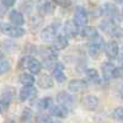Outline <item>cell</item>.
I'll use <instances>...</instances> for the list:
<instances>
[{"label":"cell","mask_w":123,"mask_h":123,"mask_svg":"<svg viewBox=\"0 0 123 123\" xmlns=\"http://www.w3.org/2000/svg\"><path fill=\"white\" fill-rule=\"evenodd\" d=\"M118 57H119V63H121V67L123 68V48H122V50H119Z\"/></svg>","instance_id":"cell-34"},{"label":"cell","mask_w":123,"mask_h":123,"mask_svg":"<svg viewBox=\"0 0 123 123\" xmlns=\"http://www.w3.org/2000/svg\"><path fill=\"white\" fill-rule=\"evenodd\" d=\"M10 69H11V65H10V62L3 55L0 57V74H6L10 71Z\"/></svg>","instance_id":"cell-23"},{"label":"cell","mask_w":123,"mask_h":123,"mask_svg":"<svg viewBox=\"0 0 123 123\" xmlns=\"http://www.w3.org/2000/svg\"><path fill=\"white\" fill-rule=\"evenodd\" d=\"M37 95V90L33 87V86H24L21 89V91H20V100H21L22 102L32 98Z\"/></svg>","instance_id":"cell-10"},{"label":"cell","mask_w":123,"mask_h":123,"mask_svg":"<svg viewBox=\"0 0 123 123\" xmlns=\"http://www.w3.org/2000/svg\"><path fill=\"white\" fill-rule=\"evenodd\" d=\"M69 44V41H68V37L64 36V35H59L52 43V48L54 50H63L68 47Z\"/></svg>","instance_id":"cell-11"},{"label":"cell","mask_w":123,"mask_h":123,"mask_svg":"<svg viewBox=\"0 0 123 123\" xmlns=\"http://www.w3.org/2000/svg\"><path fill=\"white\" fill-rule=\"evenodd\" d=\"M116 3H123V0H115Z\"/></svg>","instance_id":"cell-35"},{"label":"cell","mask_w":123,"mask_h":123,"mask_svg":"<svg viewBox=\"0 0 123 123\" xmlns=\"http://www.w3.org/2000/svg\"><path fill=\"white\" fill-rule=\"evenodd\" d=\"M102 11L105 12V15H107L110 17V20L112 22H118L119 21V14H118V9L112 5L110 3H106L104 6H102Z\"/></svg>","instance_id":"cell-4"},{"label":"cell","mask_w":123,"mask_h":123,"mask_svg":"<svg viewBox=\"0 0 123 123\" xmlns=\"http://www.w3.org/2000/svg\"><path fill=\"white\" fill-rule=\"evenodd\" d=\"M57 102H58V105H63L65 107H70V106H73V104H74V98H73V96H71L69 92L62 91V92H59V94L57 95Z\"/></svg>","instance_id":"cell-7"},{"label":"cell","mask_w":123,"mask_h":123,"mask_svg":"<svg viewBox=\"0 0 123 123\" xmlns=\"http://www.w3.org/2000/svg\"><path fill=\"white\" fill-rule=\"evenodd\" d=\"M6 123H14V122H12V121H10V119H9V121H7Z\"/></svg>","instance_id":"cell-37"},{"label":"cell","mask_w":123,"mask_h":123,"mask_svg":"<svg viewBox=\"0 0 123 123\" xmlns=\"http://www.w3.org/2000/svg\"><path fill=\"white\" fill-rule=\"evenodd\" d=\"M123 75V68L121 67V68H116V70H115V74H113V78H119V76H122Z\"/></svg>","instance_id":"cell-30"},{"label":"cell","mask_w":123,"mask_h":123,"mask_svg":"<svg viewBox=\"0 0 123 123\" xmlns=\"http://www.w3.org/2000/svg\"><path fill=\"white\" fill-rule=\"evenodd\" d=\"M64 32L69 37H75L79 33V26L76 25L75 21L68 20V21H65V24H64Z\"/></svg>","instance_id":"cell-13"},{"label":"cell","mask_w":123,"mask_h":123,"mask_svg":"<svg viewBox=\"0 0 123 123\" xmlns=\"http://www.w3.org/2000/svg\"><path fill=\"white\" fill-rule=\"evenodd\" d=\"M105 52H106V55L108 58H116L118 54H119V47H118V43L116 41H110V42L106 43L105 46Z\"/></svg>","instance_id":"cell-8"},{"label":"cell","mask_w":123,"mask_h":123,"mask_svg":"<svg viewBox=\"0 0 123 123\" xmlns=\"http://www.w3.org/2000/svg\"><path fill=\"white\" fill-rule=\"evenodd\" d=\"M54 3L58 5H62V6H68L70 1L69 0H54Z\"/></svg>","instance_id":"cell-31"},{"label":"cell","mask_w":123,"mask_h":123,"mask_svg":"<svg viewBox=\"0 0 123 123\" xmlns=\"http://www.w3.org/2000/svg\"><path fill=\"white\" fill-rule=\"evenodd\" d=\"M74 21L76 22L78 26H83L85 27L87 21H89V17H87V12L86 10L83 6H78L75 9V17H74Z\"/></svg>","instance_id":"cell-5"},{"label":"cell","mask_w":123,"mask_h":123,"mask_svg":"<svg viewBox=\"0 0 123 123\" xmlns=\"http://www.w3.org/2000/svg\"><path fill=\"white\" fill-rule=\"evenodd\" d=\"M36 122L37 123H49L50 119H49V116L46 113H38L36 116Z\"/></svg>","instance_id":"cell-28"},{"label":"cell","mask_w":123,"mask_h":123,"mask_svg":"<svg viewBox=\"0 0 123 123\" xmlns=\"http://www.w3.org/2000/svg\"><path fill=\"white\" fill-rule=\"evenodd\" d=\"M69 90L71 92H83L87 89V83L85 80H80V79H75V80H71L69 85H68Z\"/></svg>","instance_id":"cell-6"},{"label":"cell","mask_w":123,"mask_h":123,"mask_svg":"<svg viewBox=\"0 0 123 123\" xmlns=\"http://www.w3.org/2000/svg\"><path fill=\"white\" fill-rule=\"evenodd\" d=\"M50 9H52V3L49 0H38L37 3V10L41 15H47Z\"/></svg>","instance_id":"cell-18"},{"label":"cell","mask_w":123,"mask_h":123,"mask_svg":"<svg viewBox=\"0 0 123 123\" xmlns=\"http://www.w3.org/2000/svg\"><path fill=\"white\" fill-rule=\"evenodd\" d=\"M26 67L28 69L30 73H32L33 75L35 74H38L41 71V68H42V64H41V62L33 57H30L27 58V63H26Z\"/></svg>","instance_id":"cell-9"},{"label":"cell","mask_w":123,"mask_h":123,"mask_svg":"<svg viewBox=\"0 0 123 123\" xmlns=\"http://www.w3.org/2000/svg\"><path fill=\"white\" fill-rule=\"evenodd\" d=\"M12 100V94L11 92H4V94L0 96V111H6L9 105H10V102H11Z\"/></svg>","instance_id":"cell-20"},{"label":"cell","mask_w":123,"mask_h":123,"mask_svg":"<svg viewBox=\"0 0 123 123\" xmlns=\"http://www.w3.org/2000/svg\"><path fill=\"white\" fill-rule=\"evenodd\" d=\"M104 46H106L104 38H102L101 36H97L94 39L90 41V43H89V53L92 57H96L101 52V49L104 48Z\"/></svg>","instance_id":"cell-2"},{"label":"cell","mask_w":123,"mask_h":123,"mask_svg":"<svg viewBox=\"0 0 123 123\" xmlns=\"http://www.w3.org/2000/svg\"><path fill=\"white\" fill-rule=\"evenodd\" d=\"M115 70H116V67L110 63V62H106V63L102 64V75L106 80L113 78V74H115Z\"/></svg>","instance_id":"cell-17"},{"label":"cell","mask_w":123,"mask_h":123,"mask_svg":"<svg viewBox=\"0 0 123 123\" xmlns=\"http://www.w3.org/2000/svg\"><path fill=\"white\" fill-rule=\"evenodd\" d=\"M15 1H16V0H1V4L7 7V6H12L15 4Z\"/></svg>","instance_id":"cell-32"},{"label":"cell","mask_w":123,"mask_h":123,"mask_svg":"<svg viewBox=\"0 0 123 123\" xmlns=\"http://www.w3.org/2000/svg\"><path fill=\"white\" fill-rule=\"evenodd\" d=\"M5 11H6V6L0 3V16H4L5 15Z\"/></svg>","instance_id":"cell-33"},{"label":"cell","mask_w":123,"mask_h":123,"mask_svg":"<svg viewBox=\"0 0 123 123\" xmlns=\"http://www.w3.org/2000/svg\"><path fill=\"white\" fill-rule=\"evenodd\" d=\"M21 119H22L24 123H31V122H32V113H31V111L28 108H25L24 110Z\"/></svg>","instance_id":"cell-26"},{"label":"cell","mask_w":123,"mask_h":123,"mask_svg":"<svg viewBox=\"0 0 123 123\" xmlns=\"http://www.w3.org/2000/svg\"><path fill=\"white\" fill-rule=\"evenodd\" d=\"M68 107L63 106V105H53L49 108V113L55 117H60V118H65L68 116Z\"/></svg>","instance_id":"cell-12"},{"label":"cell","mask_w":123,"mask_h":123,"mask_svg":"<svg viewBox=\"0 0 123 123\" xmlns=\"http://www.w3.org/2000/svg\"><path fill=\"white\" fill-rule=\"evenodd\" d=\"M18 81L21 83L24 86H33L35 84V78L32 74H27V73H24L18 76Z\"/></svg>","instance_id":"cell-21"},{"label":"cell","mask_w":123,"mask_h":123,"mask_svg":"<svg viewBox=\"0 0 123 123\" xmlns=\"http://www.w3.org/2000/svg\"><path fill=\"white\" fill-rule=\"evenodd\" d=\"M83 105L87 110H96L98 106V98L94 95H86L83 97Z\"/></svg>","instance_id":"cell-15"},{"label":"cell","mask_w":123,"mask_h":123,"mask_svg":"<svg viewBox=\"0 0 123 123\" xmlns=\"http://www.w3.org/2000/svg\"><path fill=\"white\" fill-rule=\"evenodd\" d=\"M53 105H52V98L50 97H44V98H42V100H39V102H38V108L39 110H49L50 107H52Z\"/></svg>","instance_id":"cell-24"},{"label":"cell","mask_w":123,"mask_h":123,"mask_svg":"<svg viewBox=\"0 0 123 123\" xmlns=\"http://www.w3.org/2000/svg\"><path fill=\"white\" fill-rule=\"evenodd\" d=\"M49 123H59V122H57V121H53V122H52V121H50Z\"/></svg>","instance_id":"cell-36"},{"label":"cell","mask_w":123,"mask_h":123,"mask_svg":"<svg viewBox=\"0 0 123 123\" xmlns=\"http://www.w3.org/2000/svg\"><path fill=\"white\" fill-rule=\"evenodd\" d=\"M38 85L42 87V89H49L53 86V79L50 78L49 75H42L38 79Z\"/></svg>","instance_id":"cell-22"},{"label":"cell","mask_w":123,"mask_h":123,"mask_svg":"<svg viewBox=\"0 0 123 123\" xmlns=\"http://www.w3.org/2000/svg\"><path fill=\"white\" fill-rule=\"evenodd\" d=\"M80 35L85 37V38H90V39H94L95 37L98 36V32H97V30L95 27H92V26H85L81 28L80 31Z\"/></svg>","instance_id":"cell-19"},{"label":"cell","mask_w":123,"mask_h":123,"mask_svg":"<svg viewBox=\"0 0 123 123\" xmlns=\"http://www.w3.org/2000/svg\"><path fill=\"white\" fill-rule=\"evenodd\" d=\"M0 31L9 36V37H12V38H18V37H22L25 35V30L18 27V26H15L12 24H1L0 25Z\"/></svg>","instance_id":"cell-1"},{"label":"cell","mask_w":123,"mask_h":123,"mask_svg":"<svg viewBox=\"0 0 123 123\" xmlns=\"http://www.w3.org/2000/svg\"><path fill=\"white\" fill-rule=\"evenodd\" d=\"M110 35L116 36V37H123V30L119 28V27H117V26H115L113 30L111 31V33H110Z\"/></svg>","instance_id":"cell-29"},{"label":"cell","mask_w":123,"mask_h":123,"mask_svg":"<svg viewBox=\"0 0 123 123\" xmlns=\"http://www.w3.org/2000/svg\"><path fill=\"white\" fill-rule=\"evenodd\" d=\"M122 15H123V10H122Z\"/></svg>","instance_id":"cell-38"},{"label":"cell","mask_w":123,"mask_h":123,"mask_svg":"<svg viewBox=\"0 0 123 123\" xmlns=\"http://www.w3.org/2000/svg\"><path fill=\"white\" fill-rule=\"evenodd\" d=\"M53 78H54V80L57 81V83H59V84L64 83V81L67 80V75L64 73V67L60 63H58L55 65V68L53 69Z\"/></svg>","instance_id":"cell-14"},{"label":"cell","mask_w":123,"mask_h":123,"mask_svg":"<svg viewBox=\"0 0 123 123\" xmlns=\"http://www.w3.org/2000/svg\"><path fill=\"white\" fill-rule=\"evenodd\" d=\"M113 118L115 119H117V121H119V122H122L123 123V106L122 107H117L115 111H113Z\"/></svg>","instance_id":"cell-27"},{"label":"cell","mask_w":123,"mask_h":123,"mask_svg":"<svg viewBox=\"0 0 123 123\" xmlns=\"http://www.w3.org/2000/svg\"><path fill=\"white\" fill-rule=\"evenodd\" d=\"M58 26L55 24H52L47 26L42 32H41V38H42L43 41H53L58 37Z\"/></svg>","instance_id":"cell-3"},{"label":"cell","mask_w":123,"mask_h":123,"mask_svg":"<svg viewBox=\"0 0 123 123\" xmlns=\"http://www.w3.org/2000/svg\"><path fill=\"white\" fill-rule=\"evenodd\" d=\"M86 75L89 78V80H91L92 83H98L100 81V75L97 73V70L96 69H87L86 70Z\"/></svg>","instance_id":"cell-25"},{"label":"cell","mask_w":123,"mask_h":123,"mask_svg":"<svg viewBox=\"0 0 123 123\" xmlns=\"http://www.w3.org/2000/svg\"><path fill=\"white\" fill-rule=\"evenodd\" d=\"M9 17H10V21H11L12 25L18 26V27L21 25H24V21H25V20H24V15L20 11H17V10H11Z\"/></svg>","instance_id":"cell-16"}]
</instances>
